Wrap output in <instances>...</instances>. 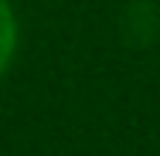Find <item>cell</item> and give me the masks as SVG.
Instances as JSON below:
<instances>
[{"label":"cell","instance_id":"1","mask_svg":"<svg viewBox=\"0 0 160 156\" xmlns=\"http://www.w3.org/2000/svg\"><path fill=\"white\" fill-rule=\"evenodd\" d=\"M14 48H17V21H14L10 3L0 0V78H3L7 64L14 58Z\"/></svg>","mask_w":160,"mask_h":156}]
</instances>
